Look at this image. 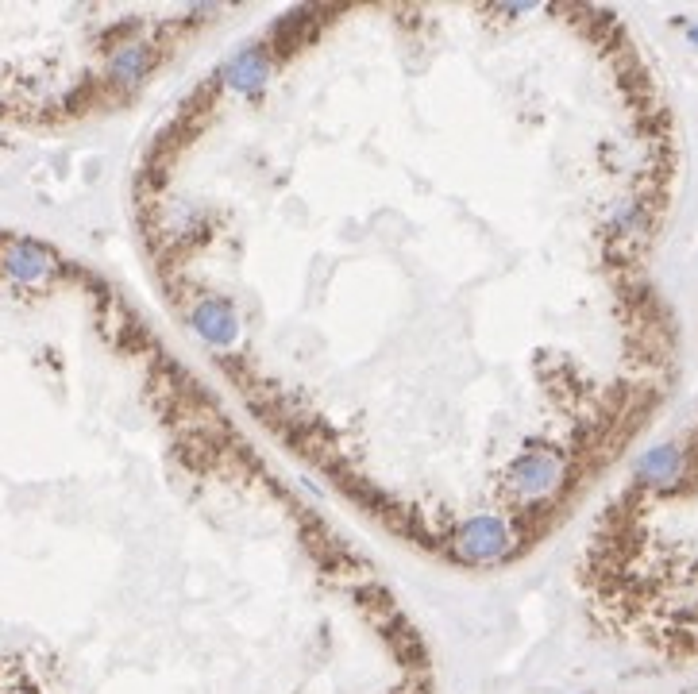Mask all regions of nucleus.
<instances>
[{
    "mask_svg": "<svg viewBox=\"0 0 698 694\" xmlns=\"http://www.w3.org/2000/svg\"><path fill=\"white\" fill-rule=\"evenodd\" d=\"M0 694H432L371 556L108 274L12 228Z\"/></svg>",
    "mask_w": 698,
    "mask_h": 694,
    "instance_id": "f03ea898",
    "label": "nucleus"
},
{
    "mask_svg": "<svg viewBox=\"0 0 698 694\" xmlns=\"http://www.w3.org/2000/svg\"><path fill=\"white\" fill-rule=\"evenodd\" d=\"M540 8L309 4L147 132L132 228L243 413L382 533L521 560L648 413L537 340Z\"/></svg>",
    "mask_w": 698,
    "mask_h": 694,
    "instance_id": "f257e3e1",
    "label": "nucleus"
},
{
    "mask_svg": "<svg viewBox=\"0 0 698 694\" xmlns=\"http://www.w3.org/2000/svg\"><path fill=\"white\" fill-rule=\"evenodd\" d=\"M228 20V8H0V132L112 116Z\"/></svg>",
    "mask_w": 698,
    "mask_h": 694,
    "instance_id": "7ed1b4c3",
    "label": "nucleus"
}]
</instances>
